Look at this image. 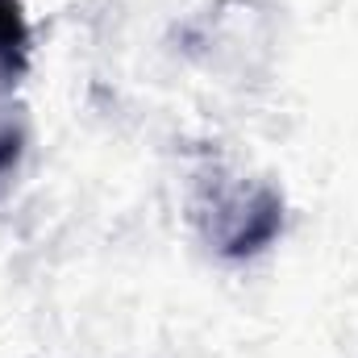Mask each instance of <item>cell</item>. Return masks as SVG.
Here are the masks:
<instances>
[{
    "label": "cell",
    "instance_id": "6da1fadb",
    "mask_svg": "<svg viewBox=\"0 0 358 358\" xmlns=\"http://www.w3.org/2000/svg\"><path fill=\"white\" fill-rule=\"evenodd\" d=\"M29 67V21L21 13V0H0V96L17 88V80ZM21 159V125L0 117V187L17 171Z\"/></svg>",
    "mask_w": 358,
    "mask_h": 358
}]
</instances>
